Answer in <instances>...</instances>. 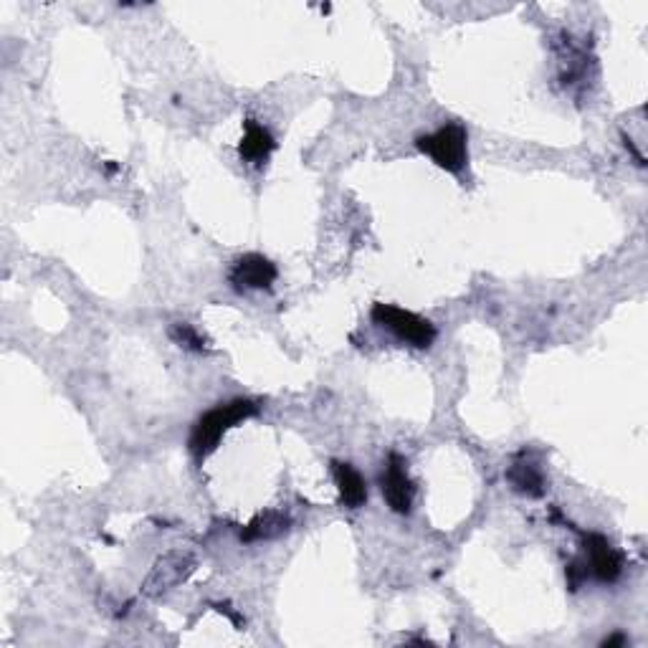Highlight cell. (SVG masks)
<instances>
[{"mask_svg":"<svg viewBox=\"0 0 648 648\" xmlns=\"http://www.w3.org/2000/svg\"><path fill=\"white\" fill-rule=\"evenodd\" d=\"M256 413H259V405L249 398L228 400V403H221L216 405V408H211V411L203 413V416L195 421L193 431H190V438H188L190 454H193L195 459H206L208 454H213V451L218 449V443H221L223 433H226L228 428L246 421V418L256 416Z\"/></svg>","mask_w":648,"mask_h":648,"instance_id":"1","label":"cell"},{"mask_svg":"<svg viewBox=\"0 0 648 648\" xmlns=\"http://www.w3.org/2000/svg\"><path fill=\"white\" fill-rule=\"evenodd\" d=\"M466 142H469V135H466L464 127L451 122V125H443L441 130L431 132V135L418 137L416 147L423 155L431 157L441 170L459 175L464 173L466 162H469Z\"/></svg>","mask_w":648,"mask_h":648,"instance_id":"2","label":"cell"},{"mask_svg":"<svg viewBox=\"0 0 648 648\" xmlns=\"http://www.w3.org/2000/svg\"><path fill=\"white\" fill-rule=\"evenodd\" d=\"M375 324L385 327V330L393 332L398 340L408 342V345L418 347V350H428L436 340V327H433L428 319L418 317V314L408 312V309H400L395 304H383L378 302L370 312Z\"/></svg>","mask_w":648,"mask_h":648,"instance_id":"3","label":"cell"},{"mask_svg":"<svg viewBox=\"0 0 648 648\" xmlns=\"http://www.w3.org/2000/svg\"><path fill=\"white\" fill-rule=\"evenodd\" d=\"M380 489H383V497L388 502V507L393 509L395 514H411L413 509V497H416V484L408 476V464L400 454H388V461H385V471L380 476Z\"/></svg>","mask_w":648,"mask_h":648,"instance_id":"4","label":"cell"},{"mask_svg":"<svg viewBox=\"0 0 648 648\" xmlns=\"http://www.w3.org/2000/svg\"><path fill=\"white\" fill-rule=\"evenodd\" d=\"M276 276H279V271H276L274 261L261 254H246L236 259L228 279H231L236 292H251V289H271Z\"/></svg>","mask_w":648,"mask_h":648,"instance_id":"5","label":"cell"},{"mask_svg":"<svg viewBox=\"0 0 648 648\" xmlns=\"http://www.w3.org/2000/svg\"><path fill=\"white\" fill-rule=\"evenodd\" d=\"M585 550H588L590 557V570H593L595 578L600 583H616L623 573V555L611 545V542L605 540L603 535L598 532H588L583 535Z\"/></svg>","mask_w":648,"mask_h":648,"instance_id":"6","label":"cell"},{"mask_svg":"<svg viewBox=\"0 0 648 648\" xmlns=\"http://www.w3.org/2000/svg\"><path fill=\"white\" fill-rule=\"evenodd\" d=\"M195 560L190 555H183V552H173V555L162 557L157 560V565L152 567L150 578L145 583L147 595H160L165 590L175 588L178 583H183L190 573H193Z\"/></svg>","mask_w":648,"mask_h":648,"instance_id":"7","label":"cell"},{"mask_svg":"<svg viewBox=\"0 0 648 648\" xmlns=\"http://www.w3.org/2000/svg\"><path fill=\"white\" fill-rule=\"evenodd\" d=\"M504 476H507V481L512 484L514 492L522 494V497L540 499L547 489V481H545V474H542L540 464H537L535 459H530L527 454H519Z\"/></svg>","mask_w":648,"mask_h":648,"instance_id":"8","label":"cell"},{"mask_svg":"<svg viewBox=\"0 0 648 648\" xmlns=\"http://www.w3.org/2000/svg\"><path fill=\"white\" fill-rule=\"evenodd\" d=\"M330 466L337 489H340L342 504L350 509L365 507V502H368V484H365L360 471L352 464H347V461H332Z\"/></svg>","mask_w":648,"mask_h":648,"instance_id":"9","label":"cell"},{"mask_svg":"<svg viewBox=\"0 0 648 648\" xmlns=\"http://www.w3.org/2000/svg\"><path fill=\"white\" fill-rule=\"evenodd\" d=\"M276 150V140L264 125H259L256 119H246L243 122V137L241 145H238V155L246 162H254V165H261V162L269 160L271 152Z\"/></svg>","mask_w":648,"mask_h":648,"instance_id":"10","label":"cell"},{"mask_svg":"<svg viewBox=\"0 0 648 648\" xmlns=\"http://www.w3.org/2000/svg\"><path fill=\"white\" fill-rule=\"evenodd\" d=\"M289 524H292V519L284 512H264L243 527L241 542L274 540V537H281L284 532H289Z\"/></svg>","mask_w":648,"mask_h":648,"instance_id":"11","label":"cell"},{"mask_svg":"<svg viewBox=\"0 0 648 648\" xmlns=\"http://www.w3.org/2000/svg\"><path fill=\"white\" fill-rule=\"evenodd\" d=\"M168 335H170V340H173L175 345L183 347V350H190V352H206L208 350L206 337L200 335L193 324H188V322H175L173 327H170Z\"/></svg>","mask_w":648,"mask_h":648,"instance_id":"12","label":"cell"},{"mask_svg":"<svg viewBox=\"0 0 648 648\" xmlns=\"http://www.w3.org/2000/svg\"><path fill=\"white\" fill-rule=\"evenodd\" d=\"M588 573H590V567H588V562H585V560H573V562H570V565L565 567L567 588L573 590V593H575V590L583 588V583L588 580Z\"/></svg>","mask_w":648,"mask_h":648,"instance_id":"13","label":"cell"},{"mask_svg":"<svg viewBox=\"0 0 648 648\" xmlns=\"http://www.w3.org/2000/svg\"><path fill=\"white\" fill-rule=\"evenodd\" d=\"M626 643H628V638L623 636V633H613V636L603 638V643H600V646H603V648H621V646H626Z\"/></svg>","mask_w":648,"mask_h":648,"instance_id":"14","label":"cell"},{"mask_svg":"<svg viewBox=\"0 0 648 648\" xmlns=\"http://www.w3.org/2000/svg\"><path fill=\"white\" fill-rule=\"evenodd\" d=\"M216 608H218V611H221V613H226V616H228V618H231V621H233V623H236V626H238V628H243V621H241V616H238V613H233V611H231V605H228V603H218V605H216Z\"/></svg>","mask_w":648,"mask_h":648,"instance_id":"15","label":"cell"},{"mask_svg":"<svg viewBox=\"0 0 648 648\" xmlns=\"http://www.w3.org/2000/svg\"><path fill=\"white\" fill-rule=\"evenodd\" d=\"M104 170H107V173H114V170H117V165H114V162H104Z\"/></svg>","mask_w":648,"mask_h":648,"instance_id":"16","label":"cell"}]
</instances>
